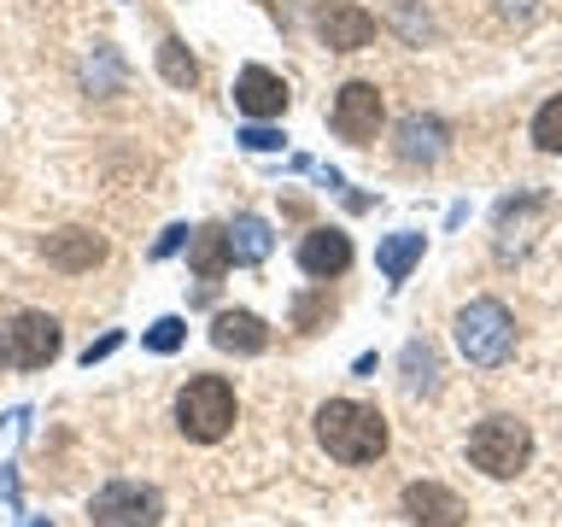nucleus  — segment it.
I'll list each match as a JSON object with an SVG mask.
<instances>
[{"label":"nucleus","mask_w":562,"mask_h":527,"mask_svg":"<svg viewBox=\"0 0 562 527\" xmlns=\"http://www.w3.org/2000/svg\"><path fill=\"white\" fill-rule=\"evenodd\" d=\"M117 340H123V334H105V340H94V346L82 351V363H94V358H105V351H117Z\"/></svg>","instance_id":"24"},{"label":"nucleus","mask_w":562,"mask_h":527,"mask_svg":"<svg viewBox=\"0 0 562 527\" xmlns=\"http://www.w3.org/2000/svg\"><path fill=\"white\" fill-rule=\"evenodd\" d=\"M240 404H235V386L223 375H193L182 393H176V428H182L193 446H217V439L235 428Z\"/></svg>","instance_id":"2"},{"label":"nucleus","mask_w":562,"mask_h":527,"mask_svg":"<svg viewBox=\"0 0 562 527\" xmlns=\"http://www.w3.org/2000/svg\"><path fill=\"white\" fill-rule=\"evenodd\" d=\"M293 316H299V328H311V323H323V316H328V305H323V299H299Z\"/></svg>","instance_id":"22"},{"label":"nucleus","mask_w":562,"mask_h":527,"mask_svg":"<svg viewBox=\"0 0 562 527\" xmlns=\"http://www.w3.org/2000/svg\"><path fill=\"white\" fill-rule=\"evenodd\" d=\"M316 35H323V47L334 53H358L375 42V18L363 7H351V0H328L323 12H316Z\"/></svg>","instance_id":"8"},{"label":"nucleus","mask_w":562,"mask_h":527,"mask_svg":"<svg viewBox=\"0 0 562 527\" xmlns=\"http://www.w3.org/2000/svg\"><path fill=\"white\" fill-rule=\"evenodd\" d=\"M30 527H53V522H30Z\"/></svg>","instance_id":"25"},{"label":"nucleus","mask_w":562,"mask_h":527,"mask_svg":"<svg viewBox=\"0 0 562 527\" xmlns=\"http://www.w3.org/2000/svg\"><path fill=\"white\" fill-rule=\"evenodd\" d=\"M316 439L334 463H375L386 451V416L358 399H328L316 411Z\"/></svg>","instance_id":"1"},{"label":"nucleus","mask_w":562,"mask_h":527,"mask_svg":"<svg viewBox=\"0 0 562 527\" xmlns=\"http://www.w3.org/2000/svg\"><path fill=\"white\" fill-rule=\"evenodd\" d=\"M235 105L252 123L281 117V112H288V82H281L276 70H263V65H246L240 77H235Z\"/></svg>","instance_id":"9"},{"label":"nucleus","mask_w":562,"mask_h":527,"mask_svg":"<svg viewBox=\"0 0 562 527\" xmlns=\"http://www.w3.org/2000/svg\"><path fill=\"white\" fill-rule=\"evenodd\" d=\"M182 340H188V323H182V316H158V323L147 328V346H153V351H176Z\"/></svg>","instance_id":"20"},{"label":"nucleus","mask_w":562,"mask_h":527,"mask_svg":"<svg viewBox=\"0 0 562 527\" xmlns=\"http://www.w3.org/2000/svg\"><path fill=\"white\" fill-rule=\"evenodd\" d=\"M223 235H228L235 264H263V258H270V246H276V235H270V223H263V217H235Z\"/></svg>","instance_id":"16"},{"label":"nucleus","mask_w":562,"mask_h":527,"mask_svg":"<svg viewBox=\"0 0 562 527\" xmlns=\"http://www.w3.org/2000/svg\"><path fill=\"white\" fill-rule=\"evenodd\" d=\"M446 147V123L439 117H404L398 123V158L404 165H434Z\"/></svg>","instance_id":"15"},{"label":"nucleus","mask_w":562,"mask_h":527,"mask_svg":"<svg viewBox=\"0 0 562 527\" xmlns=\"http://www.w3.org/2000/svg\"><path fill=\"white\" fill-rule=\"evenodd\" d=\"M188 264L193 276H200V299L211 293V281H217L228 264H235V253H228V235L223 228H200V235H188Z\"/></svg>","instance_id":"14"},{"label":"nucleus","mask_w":562,"mask_h":527,"mask_svg":"<svg viewBox=\"0 0 562 527\" xmlns=\"http://www.w3.org/2000/svg\"><path fill=\"white\" fill-rule=\"evenodd\" d=\"M182 240H188V228H165V240L153 246V258H170V253H176V246H182Z\"/></svg>","instance_id":"23"},{"label":"nucleus","mask_w":562,"mask_h":527,"mask_svg":"<svg viewBox=\"0 0 562 527\" xmlns=\"http://www.w3.org/2000/svg\"><path fill=\"white\" fill-rule=\"evenodd\" d=\"M422 235H411V228H404V235H393V240H381V253H375V264H381V276L386 281H404L422 264Z\"/></svg>","instance_id":"17"},{"label":"nucleus","mask_w":562,"mask_h":527,"mask_svg":"<svg viewBox=\"0 0 562 527\" xmlns=\"http://www.w3.org/2000/svg\"><path fill=\"white\" fill-rule=\"evenodd\" d=\"M42 253H47L53 270L82 276V270H94V264L105 258V240H100V235H88V228H65V235H47Z\"/></svg>","instance_id":"13"},{"label":"nucleus","mask_w":562,"mask_h":527,"mask_svg":"<svg viewBox=\"0 0 562 527\" xmlns=\"http://www.w3.org/2000/svg\"><path fill=\"white\" fill-rule=\"evenodd\" d=\"M240 147H252V153H276V147H281V130H270V123H246V130H240Z\"/></svg>","instance_id":"21"},{"label":"nucleus","mask_w":562,"mask_h":527,"mask_svg":"<svg viewBox=\"0 0 562 527\" xmlns=\"http://www.w3.org/2000/svg\"><path fill=\"white\" fill-rule=\"evenodd\" d=\"M404 516H411L416 527H463L469 509L439 481H416V486H404Z\"/></svg>","instance_id":"10"},{"label":"nucleus","mask_w":562,"mask_h":527,"mask_svg":"<svg viewBox=\"0 0 562 527\" xmlns=\"http://www.w3.org/2000/svg\"><path fill=\"white\" fill-rule=\"evenodd\" d=\"M158 70H165L170 88H193V82H200V65H193V53L176 42V35H165V42H158Z\"/></svg>","instance_id":"18"},{"label":"nucleus","mask_w":562,"mask_h":527,"mask_svg":"<svg viewBox=\"0 0 562 527\" xmlns=\"http://www.w3.org/2000/svg\"><path fill=\"white\" fill-rule=\"evenodd\" d=\"M65 334H59V316L47 311H18L0 323V363L7 369H47L59 358Z\"/></svg>","instance_id":"5"},{"label":"nucleus","mask_w":562,"mask_h":527,"mask_svg":"<svg viewBox=\"0 0 562 527\" xmlns=\"http://www.w3.org/2000/svg\"><path fill=\"white\" fill-rule=\"evenodd\" d=\"M211 346L240 351V358H258V351L270 346V328H263V316H252V311H217L211 316Z\"/></svg>","instance_id":"12"},{"label":"nucleus","mask_w":562,"mask_h":527,"mask_svg":"<svg viewBox=\"0 0 562 527\" xmlns=\"http://www.w3.org/2000/svg\"><path fill=\"white\" fill-rule=\"evenodd\" d=\"M381 117H386V105H381V88L375 82H346L340 94H334V135L351 141V147H369V141L381 135Z\"/></svg>","instance_id":"7"},{"label":"nucleus","mask_w":562,"mask_h":527,"mask_svg":"<svg viewBox=\"0 0 562 527\" xmlns=\"http://www.w3.org/2000/svg\"><path fill=\"white\" fill-rule=\"evenodd\" d=\"M457 351L474 369H498L516 351V316H509L498 299H474V305L457 311Z\"/></svg>","instance_id":"3"},{"label":"nucleus","mask_w":562,"mask_h":527,"mask_svg":"<svg viewBox=\"0 0 562 527\" xmlns=\"http://www.w3.org/2000/svg\"><path fill=\"white\" fill-rule=\"evenodd\" d=\"M527 457H533V434H527V422L516 416H486L481 428L469 434V463L492 474V481H516L527 469Z\"/></svg>","instance_id":"4"},{"label":"nucleus","mask_w":562,"mask_h":527,"mask_svg":"<svg viewBox=\"0 0 562 527\" xmlns=\"http://www.w3.org/2000/svg\"><path fill=\"white\" fill-rule=\"evenodd\" d=\"M533 141H539L544 153H562V94H551L533 112Z\"/></svg>","instance_id":"19"},{"label":"nucleus","mask_w":562,"mask_h":527,"mask_svg":"<svg viewBox=\"0 0 562 527\" xmlns=\"http://www.w3.org/2000/svg\"><path fill=\"white\" fill-rule=\"evenodd\" d=\"M299 270L328 281V276H346L351 270V240L340 228H311L305 240H299Z\"/></svg>","instance_id":"11"},{"label":"nucleus","mask_w":562,"mask_h":527,"mask_svg":"<svg viewBox=\"0 0 562 527\" xmlns=\"http://www.w3.org/2000/svg\"><path fill=\"white\" fill-rule=\"evenodd\" d=\"M158 516H165V498L140 481H112L88 504V522L94 527H158Z\"/></svg>","instance_id":"6"}]
</instances>
